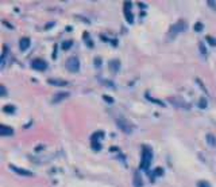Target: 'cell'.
Listing matches in <instances>:
<instances>
[{"instance_id": "obj_28", "label": "cell", "mask_w": 216, "mask_h": 187, "mask_svg": "<svg viewBox=\"0 0 216 187\" xmlns=\"http://www.w3.org/2000/svg\"><path fill=\"white\" fill-rule=\"evenodd\" d=\"M199 46H200V51L203 52V54H207V50H205V47L203 46V43H200V44H199Z\"/></svg>"}, {"instance_id": "obj_6", "label": "cell", "mask_w": 216, "mask_h": 187, "mask_svg": "<svg viewBox=\"0 0 216 187\" xmlns=\"http://www.w3.org/2000/svg\"><path fill=\"white\" fill-rule=\"evenodd\" d=\"M10 168L14 172L19 174V175H23V176H31L32 175L30 171H27V170H24V168H20V167H16V166H14V164H10Z\"/></svg>"}, {"instance_id": "obj_2", "label": "cell", "mask_w": 216, "mask_h": 187, "mask_svg": "<svg viewBox=\"0 0 216 187\" xmlns=\"http://www.w3.org/2000/svg\"><path fill=\"white\" fill-rule=\"evenodd\" d=\"M66 69L70 73H77L80 70V61L76 58V57H72L66 61Z\"/></svg>"}, {"instance_id": "obj_18", "label": "cell", "mask_w": 216, "mask_h": 187, "mask_svg": "<svg viewBox=\"0 0 216 187\" xmlns=\"http://www.w3.org/2000/svg\"><path fill=\"white\" fill-rule=\"evenodd\" d=\"M72 44H73L72 40H68V42H64V43H62V50H69V48L72 47Z\"/></svg>"}, {"instance_id": "obj_22", "label": "cell", "mask_w": 216, "mask_h": 187, "mask_svg": "<svg viewBox=\"0 0 216 187\" xmlns=\"http://www.w3.org/2000/svg\"><path fill=\"white\" fill-rule=\"evenodd\" d=\"M199 107H200V108H207V100H205V98H200Z\"/></svg>"}, {"instance_id": "obj_14", "label": "cell", "mask_w": 216, "mask_h": 187, "mask_svg": "<svg viewBox=\"0 0 216 187\" xmlns=\"http://www.w3.org/2000/svg\"><path fill=\"white\" fill-rule=\"evenodd\" d=\"M3 111L6 112V113H15L16 108L14 107V105H6V107L3 108Z\"/></svg>"}, {"instance_id": "obj_1", "label": "cell", "mask_w": 216, "mask_h": 187, "mask_svg": "<svg viewBox=\"0 0 216 187\" xmlns=\"http://www.w3.org/2000/svg\"><path fill=\"white\" fill-rule=\"evenodd\" d=\"M151 159H153V152L149 147L143 145L142 148V160H141V168L147 171L150 168V164H151Z\"/></svg>"}, {"instance_id": "obj_10", "label": "cell", "mask_w": 216, "mask_h": 187, "mask_svg": "<svg viewBox=\"0 0 216 187\" xmlns=\"http://www.w3.org/2000/svg\"><path fill=\"white\" fill-rule=\"evenodd\" d=\"M19 47H20V50L24 51V50H27L28 47H30V39L27 38V36H24V38H22L19 40Z\"/></svg>"}, {"instance_id": "obj_13", "label": "cell", "mask_w": 216, "mask_h": 187, "mask_svg": "<svg viewBox=\"0 0 216 187\" xmlns=\"http://www.w3.org/2000/svg\"><path fill=\"white\" fill-rule=\"evenodd\" d=\"M50 85H55V86H66L68 82L66 81H57V80H49Z\"/></svg>"}, {"instance_id": "obj_15", "label": "cell", "mask_w": 216, "mask_h": 187, "mask_svg": "<svg viewBox=\"0 0 216 187\" xmlns=\"http://www.w3.org/2000/svg\"><path fill=\"white\" fill-rule=\"evenodd\" d=\"M207 141L209 143V145H214V147L216 145V137L214 135H211V133L209 135H207Z\"/></svg>"}, {"instance_id": "obj_23", "label": "cell", "mask_w": 216, "mask_h": 187, "mask_svg": "<svg viewBox=\"0 0 216 187\" xmlns=\"http://www.w3.org/2000/svg\"><path fill=\"white\" fill-rule=\"evenodd\" d=\"M84 39L87 40L88 46H89V47H92V42H91V40H89V35H88V32H85V34H84Z\"/></svg>"}, {"instance_id": "obj_4", "label": "cell", "mask_w": 216, "mask_h": 187, "mask_svg": "<svg viewBox=\"0 0 216 187\" xmlns=\"http://www.w3.org/2000/svg\"><path fill=\"white\" fill-rule=\"evenodd\" d=\"M31 67L34 69V70H38V71H43L47 69V63L45 62L43 59H34L31 62Z\"/></svg>"}, {"instance_id": "obj_5", "label": "cell", "mask_w": 216, "mask_h": 187, "mask_svg": "<svg viewBox=\"0 0 216 187\" xmlns=\"http://www.w3.org/2000/svg\"><path fill=\"white\" fill-rule=\"evenodd\" d=\"M124 15H126V20L131 24L132 22H134V16H132V14H131V3L130 2H126L124 3Z\"/></svg>"}, {"instance_id": "obj_20", "label": "cell", "mask_w": 216, "mask_h": 187, "mask_svg": "<svg viewBox=\"0 0 216 187\" xmlns=\"http://www.w3.org/2000/svg\"><path fill=\"white\" fill-rule=\"evenodd\" d=\"M207 42H208L211 46H216V39H214L212 36H207Z\"/></svg>"}, {"instance_id": "obj_26", "label": "cell", "mask_w": 216, "mask_h": 187, "mask_svg": "<svg viewBox=\"0 0 216 187\" xmlns=\"http://www.w3.org/2000/svg\"><path fill=\"white\" fill-rule=\"evenodd\" d=\"M103 98L105 100V101H108V103H113V98H112V97H109V96H103Z\"/></svg>"}, {"instance_id": "obj_21", "label": "cell", "mask_w": 216, "mask_h": 187, "mask_svg": "<svg viewBox=\"0 0 216 187\" xmlns=\"http://www.w3.org/2000/svg\"><path fill=\"white\" fill-rule=\"evenodd\" d=\"M197 187H211V185L208 183V182H205V180H201V182H199V183H197Z\"/></svg>"}, {"instance_id": "obj_8", "label": "cell", "mask_w": 216, "mask_h": 187, "mask_svg": "<svg viewBox=\"0 0 216 187\" xmlns=\"http://www.w3.org/2000/svg\"><path fill=\"white\" fill-rule=\"evenodd\" d=\"M0 135H2V136H12V135H14V129L10 128V127H7V125H4V124H2V125H0Z\"/></svg>"}, {"instance_id": "obj_17", "label": "cell", "mask_w": 216, "mask_h": 187, "mask_svg": "<svg viewBox=\"0 0 216 187\" xmlns=\"http://www.w3.org/2000/svg\"><path fill=\"white\" fill-rule=\"evenodd\" d=\"M146 97L151 101V103H154V104H157V105H162V107H165V104L162 103V101H160V100H156V98H153V97H150L149 94H146Z\"/></svg>"}, {"instance_id": "obj_9", "label": "cell", "mask_w": 216, "mask_h": 187, "mask_svg": "<svg viewBox=\"0 0 216 187\" xmlns=\"http://www.w3.org/2000/svg\"><path fill=\"white\" fill-rule=\"evenodd\" d=\"M184 27H185V23H184V22H178V23H176V24H174V26L172 27V30H170V34L176 35L177 32L184 31Z\"/></svg>"}, {"instance_id": "obj_25", "label": "cell", "mask_w": 216, "mask_h": 187, "mask_svg": "<svg viewBox=\"0 0 216 187\" xmlns=\"http://www.w3.org/2000/svg\"><path fill=\"white\" fill-rule=\"evenodd\" d=\"M156 175H162V174H164V170H162L161 167H158V168H156Z\"/></svg>"}, {"instance_id": "obj_19", "label": "cell", "mask_w": 216, "mask_h": 187, "mask_svg": "<svg viewBox=\"0 0 216 187\" xmlns=\"http://www.w3.org/2000/svg\"><path fill=\"white\" fill-rule=\"evenodd\" d=\"M92 148L95 149V151H100L101 145H100V143H97V141H92Z\"/></svg>"}, {"instance_id": "obj_27", "label": "cell", "mask_w": 216, "mask_h": 187, "mask_svg": "<svg viewBox=\"0 0 216 187\" xmlns=\"http://www.w3.org/2000/svg\"><path fill=\"white\" fill-rule=\"evenodd\" d=\"M0 90H2V96H6V94H7V89L4 88L3 85H2V86H0Z\"/></svg>"}, {"instance_id": "obj_3", "label": "cell", "mask_w": 216, "mask_h": 187, "mask_svg": "<svg viewBox=\"0 0 216 187\" xmlns=\"http://www.w3.org/2000/svg\"><path fill=\"white\" fill-rule=\"evenodd\" d=\"M116 124H118V127H119L124 133H131V132H132V125L130 124L127 120L119 119V120L116 121Z\"/></svg>"}, {"instance_id": "obj_12", "label": "cell", "mask_w": 216, "mask_h": 187, "mask_svg": "<svg viewBox=\"0 0 216 187\" xmlns=\"http://www.w3.org/2000/svg\"><path fill=\"white\" fill-rule=\"evenodd\" d=\"M119 67H120V62L118 59H112L111 62H109V69H111V71H118L119 70Z\"/></svg>"}, {"instance_id": "obj_24", "label": "cell", "mask_w": 216, "mask_h": 187, "mask_svg": "<svg viewBox=\"0 0 216 187\" xmlns=\"http://www.w3.org/2000/svg\"><path fill=\"white\" fill-rule=\"evenodd\" d=\"M194 30H196L197 32L201 31V30H203V24H201V23H196V24H194Z\"/></svg>"}, {"instance_id": "obj_11", "label": "cell", "mask_w": 216, "mask_h": 187, "mask_svg": "<svg viewBox=\"0 0 216 187\" xmlns=\"http://www.w3.org/2000/svg\"><path fill=\"white\" fill-rule=\"evenodd\" d=\"M134 186L135 187H142L143 186V182H142V178H141V175H139V172H135L134 174Z\"/></svg>"}, {"instance_id": "obj_29", "label": "cell", "mask_w": 216, "mask_h": 187, "mask_svg": "<svg viewBox=\"0 0 216 187\" xmlns=\"http://www.w3.org/2000/svg\"><path fill=\"white\" fill-rule=\"evenodd\" d=\"M100 65H101V59H100V58H96V59H95V66L99 67Z\"/></svg>"}, {"instance_id": "obj_16", "label": "cell", "mask_w": 216, "mask_h": 187, "mask_svg": "<svg viewBox=\"0 0 216 187\" xmlns=\"http://www.w3.org/2000/svg\"><path fill=\"white\" fill-rule=\"evenodd\" d=\"M103 135H104L103 132H96V133H93V135H92V141H96V140L101 139V137H103Z\"/></svg>"}, {"instance_id": "obj_7", "label": "cell", "mask_w": 216, "mask_h": 187, "mask_svg": "<svg viewBox=\"0 0 216 187\" xmlns=\"http://www.w3.org/2000/svg\"><path fill=\"white\" fill-rule=\"evenodd\" d=\"M69 97V93H66V92H58V93H55L54 94V97H53V104H58V103H61L62 100H65V98H68Z\"/></svg>"}]
</instances>
